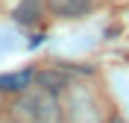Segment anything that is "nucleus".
<instances>
[{
	"mask_svg": "<svg viewBox=\"0 0 129 123\" xmlns=\"http://www.w3.org/2000/svg\"><path fill=\"white\" fill-rule=\"evenodd\" d=\"M12 117L24 123H62V103L53 91L35 85V91H21L12 106Z\"/></svg>",
	"mask_w": 129,
	"mask_h": 123,
	"instance_id": "obj_1",
	"label": "nucleus"
},
{
	"mask_svg": "<svg viewBox=\"0 0 129 123\" xmlns=\"http://www.w3.org/2000/svg\"><path fill=\"white\" fill-rule=\"evenodd\" d=\"M0 108H3V100H0Z\"/></svg>",
	"mask_w": 129,
	"mask_h": 123,
	"instance_id": "obj_8",
	"label": "nucleus"
},
{
	"mask_svg": "<svg viewBox=\"0 0 129 123\" xmlns=\"http://www.w3.org/2000/svg\"><path fill=\"white\" fill-rule=\"evenodd\" d=\"M106 123H123V120H120V117H117V114H114V117H109V120H106Z\"/></svg>",
	"mask_w": 129,
	"mask_h": 123,
	"instance_id": "obj_7",
	"label": "nucleus"
},
{
	"mask_svg": "<svg viewBox=\"0 0 129 123\" xmlns=\"http://www.w3.org/2000/svg\"><path fill=\"white\" fill-rule=\"evenodd\" d=\"M41 12H44V3H41V0H21L15 6V12H12V18H15L21 26H32L41 18Z\"/></svg>",
	"mask_w": 129,
	"mask_h": 123,
	"instance_id": "obj_5",
	"label": "nucleus"
},
{
	"mask_svg": "<svg viewBox=\"0 0 129 123\" xmlns=\"http://www.w3.org/2000/svg\"><path fill=\"white\" fill-rule=\"evenodd\" d=\"M35 82V70H18V73H0V94L3 91H15V94H21V91H26Z\"/></svg>",
	"mask_w": 129,
	"mask_h": 123,
	"instance_id": "obj_4",
	"label": "nucleus"
},
{
	"mask_svg": "<svg viewBox=\"0 0 129 123\" xmlns=\"http://www.w3.org/2000/svg\"><path fill=\"white\" fill-rule=\"evenodd\" d=\"M47 9L59 18H82L91 9V0H47Z\"/></svg>",
	"mask_w": 129,
	"mask_h": 123,
	"instance_id": "obj_3",
	"label": "nucleus"
},
{
	"mask_svg": "<svg viewBox=\"0 0 129 123\" xmlns=\"http://www.w3.org/2000/svg\"><path fill=\"white\" fill-rule=\"evenodd\" d=\"M68 97H71V103H68V123H97L94 106H88V111H82L85 106H79V88L68 91ZM85 103H88V94H85Z\"/></svg>",
	"mask_w": 129,
	"mask_h": 123,
	"instance_id": "obj_2",
	"label": "nucleus"
},
{
	"mask_svg": "<svg viewBox=\"0 0 129 123\" xmlns=\"http://www.w3.org/2000/svg\"><path fill=\"white\" fill-rule=\"evenodd\" d=\"M35 82H38L41 88L53 91V94H62V91H68V85H71V79H68L62 70H38V73H35Z\"/></svg>",
	"mask_w": 129,
	"mask_h": 123,
	"instance_id": "obj_6",
	"label": "nucleus"
}]
</instances>
